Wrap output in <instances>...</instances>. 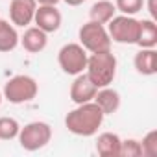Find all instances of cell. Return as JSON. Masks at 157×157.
I'll use <instances>...</instances> for the list:
<instances>
[{
	"mask_svg": "<svg viewBox=\"0 0 157 157\" xmlns=\"http://www.w3.org/2000/svg\"><path fill=\"white\" fill-rule=\"evenodd\" d=\"M104 113L94 102L80 104L65 117V128L78 137H93L104 124Z\"/></svg>",
	"mask_w": 157,
	"mask_h": 157,
	"instance_id": "1",
	"label": "cell"
},
{
	"mask_svg": "<svg viewBox=\"0 0 157 157\" xmlns=\"http://www.w3.org/2000/svg\"><path fill=\"white\" fill-rule=\"evenodd\" d=\"M117 67L118 61L111 50H102V52H93L87 57V68L85 74L89 76V80L98 87H107L115 82L117 78Z\"/></svg>",
	"mask_w": 157,
	"mask_h": 157,
	"instance_id": "2",
	"label": "cell"
},
{
	"mask_svg": "<svg viewBox=\"0 0 157 157\" xmlns=\"http://www.w3.org/2000/svg\"><path fill=\"white\" fill-rule=\"evenodd\" d=\"M39 93V83L35 82V78L28 76V74H17L6 82L4 89H2V96L15 105L21 104H28L32 100H35Z\"/></svg>",
	"mask_w": 157,
	"mask_h": 157,
	"instance_id": "3",
	"label": "cell"
},
{
	"mask_svg": "<svg viewBox=\"0 0 157 157\" xmlns=\"http://www.w3.org/2000/svg\"><path fill=\"white\" fill-rule=\"evenodd\" d=\"M17 139H19V144H21L22 150L37 151V150H43L52 140V128H50L48 122L35 120V122L26 124L24 128L21 126V131H19Z\"/></svg>",
	"mask_w": 157,
	"mask_h": 157,
	"instance_id": "4",
	"label": "cell"
},
{
	"mask_svg": "<svg viewBox=\"0 0 157 157\" xmlns=\"http://www.w3.org/2000/svg\"><path fill=\"white\" fill-rule=\"evenodd\" d=\"M87 57H89V52L80 43H67L57 52L59 68L68 76H78V74L85 72Z\"/></svg>",
	"mask_w": 157,
	"mask_h": 157,
	"instance_id": "5",
	"label": "cell"
},
{
	"mask_svg": "<svg viewBox=\"0 0 157 157\" xmlns=\"http://www.w3.org/2000/svg\"><path fill=\"white\" fill-rule=\"evenodd\" d=\"M78 39H80V44L89 52H102V50H111V37L107 33L105 24H98L94 21L85 22L80 32H78Z\"/></svg>",
	"mask_w": 157,
	"mask_h": 157,
	"instance_id": "6",
	"label": "cell"
},
{
	"mask_svg": "<svg viewBox=\"0 0 157 157\" xmlns=\"http://www.w3.org/2000/svg\"><path fill=\"white\" fill-rule=\"evenodd\" d=\"M139 19L133 15H115L107 24V33L113 43L118 44H135L139 37Z\"/></svg>",
	"mask_w": 157,
	"mask_h": 157,
	"instance_id": "7",
	"label": "cell"
},
{
	"mask_svg": "<svg viewBox=\"0 0 157 157\" xmlns=\"http://www.w3.org/2000/svg\"><path fill=\"white\" fill-rule=\"evenodd\" d=\"M37 10L35 0H11L10 2V22L19 28H28L33 22Z\"/></svg>",
	"mask_w": 157,
	"mask_h": 157,
	"instance_id": "8",
	"label": "cell"
},
{
	"mask_svg": "<svg viewBox=\"0 0 157 157\" xmlns=\"http://www.w3.org/2000/svg\"><path fill=\"white\" fill-rule=\"evenodd\" d=\"M98 87L89 80V76L85 72L74 76V82L70 85V100L80 105V104H87V102H93L94 100V94H96Z\"/></svg>",
	"mask_w": 157,
	"mask_h": 157,
	"instance_id": "9",
	"label": "cell"
},
{
	"mask_svg": "<svg viewBox=\"0 0 157 157\" xmlns=\"http://www.w3.org/2000/svg\"><path fill=\"white\" fill-rule=\"evenodd\" d=\"M61 22H63V15L56 6H37L33 17V24L37 28H41L46 33H54L61 28Z\"/></svg>",
	"mask_w": 157,
	"mask_h": 157,
	"instance_id": "10",
	"label": "cell"
},
{
	"mask_svg": "<svg viewBox=\"0 0 157 157\" xmlns=\"http://www.w3.org/2000/svg\"><path fill=\"white\" fill-rule=\"evenodd\" d=\"M19 44H22V48L26 52H30V54H39L48 44V33L43 32L37 26H28L24 30V33L21 35V43Z\"/></svg>",
	"mask_w": 157,
	"mask_h": 157,
	"instance_id": "11",
	"label": "cell"
},
{
	"mask_svg": "<svg viewBox=\"0 0 157 157\" xmlns=\"http://www.w3.org/2000/svg\"><path fill=\"white\" fill-rule=\"evenodd\" d=\"M93 102L102 109L104 115H113L120 107V94H118V91L111 89V85H107V87H102L96 91Z\"/></svg>",
	"mask_w": 157,
	"mask_h": 157,
	"instance_id": "12",
	"label": "cell"
},
{
	"mask_svg": "<svg viewBox=\"0 0 157 157\" xmlns=\"http://www.w3.org/2000/svg\"><path fill=\"white\" fill-rule=\"evenodd\" d=\"M133 67L142 76H153L157 72V52H155V48H140L133 57Z\"/></svg>",
	"mask_w": 157,
	"mask_h": 157,
	"instance_id": "13",
	"label": "cell"
},
{
	"mask_svg": "<svg viewBox=\"0 0 157 157\" xmlns=\"http://www.w3.org/2000/svg\"><path fill=\"white\" fill-rule=\"evenodd\" d=\"M122 139L113 131H104L96 139V153L100 157H120Z\"/></svg>",
	"mask_w": 157,
	"mask_h": 157,
	"instance_id": "14",
	"label": "cell"
},
{
	"mask_svg": "<svg viewBox=\"0 0 157 157\" xmlns=\"http://www.w3.org/2000/svg\"><path fill=\"white\" fill-rule=\"evenodd\" d=\"M21 43V35L17 32V26H13L10 21L0 19V52L8 54L13 52Z\"/></svg>",
	"mask_w": 157,
	"mask_h": 157,
	"instance_id": "15",
	"label": "cell"
},
{
	"mask_svg": "<svg viewBox=\"0 0 157 157\" xmlns=\"http://www.w3.org/2000/svg\"><path fill=\"white\" fill-rule=\"evenodd\" d=\"M139 48H155L157 46V24L153 19H142L139 22V37L135 43Z\"/></svg>",
	"mask_w": 157,
	"mask_h": 157,
	"instance_id": "16",
	"label": "cell"
},
{
	"mask_svg": "<svg viewBox=\"0 0 157 157\" xmlns=\"http://www.w3.org/2000/svg\"><path fill=\"white\" fill-rule=\"evenodd\" d=\"M117 15V8L111 0H98L89 10V19L98 24H107Z\"/></svg>",
	"mask_w": 157,
	"mask_h": 157,
	"instance_id": "17",
	"label": "cell"
},
{
	"mask_svg": "<svg viewBox=\"0 0 157 157\" xmlns=\"http://www.w3.org/2000/svg\"><path fill=\"white\" fill-rule=\"evenodd\" d=\"M21 131V124L13 117H0V140H13Z\"/></svg>",
	"mask_w": 157,
	"mask_h": 157,
	"instance_id": "18",
	"label": "cell"
},
{
	"mask_svg": "<svg viewBox=\"0 0 157 157\" xmlns=\"http://www.w3.org/2000/svg\"><path fill=\"white\" fill-rule=\"evenodd\" d=\"M115 8L122 15H137L144 8V0H115Z\"/></svg>",
	"mask_w": 157,
	"mask_h": 157,
	"instance_id": "19",
	"label": "cell"
},
{
	"mask_svg": "<svg viewBox=\"0 0 157 157\" xmlns=\"http://www.w3.org/2000/svg\"><path fill=\"white\" fill-rule=\"evenodd\" d=\"M140 146H142V155H146V157H157V129L148 131L142 137Z\"/></svg>",
	"mask_w": 157,
	"mask_h": 157,
	"instance_id": "20",
	"label": "cell"
},
{
	"mask_svg": "<svg viewBox=\"0 0 157 157\" xmlns=\"http://www.w3.org/2000/svg\"><path fill=\"white\" fill-rule=\"evenodd\" d=\"M120 157H142V146L137 139H126L120 142Z\"/></svg>",
	"mask_w": 157,
	"mask_h": 157,
	"instance_id": "21",
	"label": "cell"
},
{
	"mask_svg": "<svg viewBox=\"0 0 157 157\" xmlns=\"http://www.w3.org/2000/svg\"><path fill=\"white\" fill-rule=\"evenodd\" d=\"M148 11H150L151 19L155 21V17H157V10H155V0H148Z\"/></svg>",
	"mask_w": 157,
	"mask_h": 157,
	"instance_id": "22",
	"label": "cell"
},
{
	"mask_svg": "<svg viewBox=\"0 0 157 157\" xmlns=\"http://www.w3.org/2000/svg\"><path fill=\"white\" fill-rule=\"evenodd\" d=\"M37 6H57L61 0H35Z\"/></svg>",
	"mask_w": 157,
	"mask_h": 157,
	"instance_id": "23",
	"label": "cell"
},
{
	"mask_svg": "<svg viewBox=\"0 0 157 157\" xmlns=\"http://www.w3.org/2000/svg\"><path fill=\"white\" fill-rule=\"evenodd\" d=\"M63 2H65L67 6H74V8H76V6H82L85 0H63Z\"/></svg>",
	"mask_w": 157,
	"mask_h": 157,
	"instance_id": "24",
	"label": "cell"
},
{
	"mask_svg": "<svg viewBox=\"0 0 157 157\" xmlns=\"http://www.w3.org/2000/svg\"><path fill=\"white\" fill-rule=\"evenodd\" d=\"M2 100H4V96H2V91H0V104H2Z\"/></svg>",
	"mask_w": 157,
	"mask_h": 157,
	"instance_id": "25",
	"label": "cell"
}]
</instances>
